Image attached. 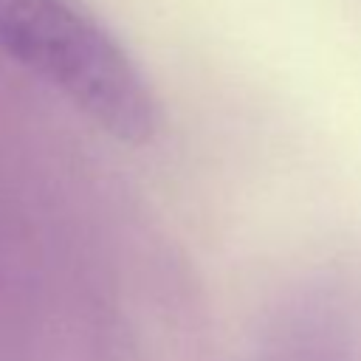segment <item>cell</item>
<instances>
[{"instance_id": "cell-1", "label": "cell", "mask_w": 361, "mask_h": 361, "mask_svg": "<svg viewBox=\"0 0 361 361\" xmlns=\"http://www.w3.org/2000/svg\"><path fill=\"white\" fill-rule=\"evenodd\" d=\"M0 51L121 144L144 147L161 107L130 54L71 0H0Z\"/></svg>"}]
</instances>
